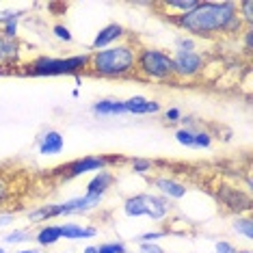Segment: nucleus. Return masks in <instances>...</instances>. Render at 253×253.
Instances as JSON below:
<instances>
[{
    "label": "nucleus",
    "mask_w": 253,
    "mask_h": 253,
    "mask_svg": "<svg viewBox=\"0 0 253 253\" xmlns=\"http://www.w3.org/2000/svg\"><path fill=\"white\" fill-rule=\"evenodd\" d=\"M232 229H234V232L238 234V236H245L247 240H253V221H251L249 214L236 216L234 223H232Z\"/></svg>",
    "instance_id": "22"
},
{
    "label": "nucleus",
    "mask_w": 253,
    "mask_h": 253,
    "mask_svg": "<svg viewBox=\"0 0 253 253\" xmlns=\"http://www.w3.org/2000/svg\"><path fill=\"white\" fill-rule=\"evenodd\" d=\"M136 52H139V43L132 37H126L124 42L115 43L111 48L89 52L87 74L93 78H104V80L134 78Z\"/></svg>",
    "instance_id": "2"
},
{
    "label": "nucleus",
    "mask_w": 253,
    "mask_h": 253,
    "mask_svg": "<svg viewBox=\"0 0 253 253\" xmlns=\"http://www.w3.org/2000/svg\"><path fill=\"white\" fill-rule=\"evenodd\" d=\"M52 35L59 39V42H65V43H72V42H74L72 31H70V28H67L65 24H54V26H52Z\"/></svg>",
    "instance_id": "30"
},
{
    "label": "nucleus",
    "mask_w": 253,
    "mask_h": 253,
    "mask_svg": "<svg viewBox=\"0 0 253 253\" xmlns=\"http://www.w3.org/2000/svg\"><path fill=\"white\" fill-rule=\"evenodd\" d=\"M197 4H199V0H165V2H160L158 7L167 9L169 13L173 11V15H171V20H173L177 15H184V13H188V11H193Z\"/></svg>",
    "instance_id": "21"
},
{
    "label": "nucleus",
    "mask_w": 253,
    "mask_h": 253,
    "mask_svg": "<svg viewBox=\"0 0 253 253\" xmlns=\"http://www.w3.org/2000/svg\"><path fill=\"white\" fill-rule=\"evenodd\" d=\"M126 163V158L122 156H106V154H95V156H83L78 160H72V163L54 169V175H59L61 182H70L76 180V177H83L87 173H97L102 169H113V167Z\"/></svg>",
    "instance_id": "6"
},
{
    "label": "nucleus",
    "mask_w": 253,
    "mask_h": 253,
    "mask_svg": "<svg viewBox=\"0 0 253 253\" xmlns=\"http://www.w3.org/2000/svg\"><path fill=\"white\" fill-rule=\"evenodd\" d=\"M173 56V67H175V80H195L201 76L206 70V54L199 50H188V52H175Z\"/></svg>",
    "instance_id": "7"
},
{
    "label": "nucleus",
    "mask_w": 253,
    "mask_h": 253,
    "mask_svg": "<svg viewBox=\"0 0 253 253\" xmlns=\"http://www.w3.org/2000/svg\"><path fill=\"white\" fill-rule=\"evenodd\" d=\"M18 253H39V249H22Z\"/></svg>",
    "instance_id": "39"
},
{
    "label": "nucleus",
    "mask_w": 253,
    "mask_h": 253,
    "mask_svg": "<svg viewBox=\"0 0 253 253\" xmlns=\"http://www.w3.org/2000/svg\"><path fill=\"white\" fill-rule=\"evenodd\" d=\"M124 214L130 218L145 216V193H136L124 199Z\"/></svg>",
    "instance_id": "19"
},
{
    "label": "nucleus",
    "mask_w": 253,
    "mask_h": 253,
    "mask_svg": "<svg viewBox=\"0 0 253 253\" xmlns=\"http://www.w3.org/2000/svg\"><path fill=\"white\" fill-rule=\"evenodd\" d=\"M115 182H117L115 171L113 169H102V171H97V173H93V177L87 182L84 193L95 195V197H104V195L115 186Z\"/></svg>",
    "instance_id": "13"
},
{
    "label": "nucleus",
    "mask_w": 253,
    "mask_h": 253,
    "mask_svg": "<svg viewBox=\"0 0 253 253\" xmlns=\"http://www.w3.org/2000/svg\"><path fill=\"white\" fill-rule=\"evenodd\" d=\"M104 197H95V195H78V197L65 199L61 204H43L37 206L35 210H28L26 218L31 223H48L61 216H74V214H89L95 212L102 206Z\"/></svg>",
    "instance_id": "4"
},
{
    "label": "nucleus",
    "mask_w": 253,
    "mask_h": 253,
    "mask_svg": "<svg viewBox=\"0 0 253 253\" xmlns=\"http://www.w3.org/2000/svg\"><path fill=\"white\" fill-rule=\"evenodd\" d=\"M63 147H65V139L59 130H45L37 139V152L42 156H56L63 152Z\"/></svg>",
    "instance_id": "14"
},
{
    "label": "nucleus",
    "mask_w": 253,
    "mask_h": 253,
    "mask_svg": "<svg viewBox=\"0 0 253 253\" xmlns=\"http://www.w3.org/2000/svg\"><path fill=\"white\" fill-rule=\"evenodd\" d=\"M11 223H15V212H0V227H9Z\"/></svg>",
    "instance_id": "37"
},
{
    "label": "nucleus",
    "mask_w": 253,
    "mask_h": 253,
    "mask_svg": "<svg viewBox=\"0 0 253 253\" xmlns=\"http://www.w3.org/2000/svg\"><path fill=\"white\" fill-rule=\"evenodd\" d=\"M139 253H165V249L158 243H141Z\"/></svg>",
    "instance_id": "34"
},
{
    "label": "nucleus",
    "mask_w": 253,
    "mask_h": 253,
    "mask_svg": "<svg viewBox=\"0 0 253 253\" xmlns=\"http://www.w3.org/2000/svg\"><path fill=\"white\" fill-rule=\"evenodd\" d=\"M236 253H251V251H236Z\"/></svg>",
    "instance_id": "40"
},
{
    "label": "nucleus",
    "mask_w": 253,
    "mask_h": 253,
    "mask_svg": "<svg viewBox=\"0 0 253 253\" xmlns=\"http://www.w3.org/2000/svg\"><path fill=\"white\" fill-rule=\"evenodd\" d=\"M195 130H197V128H195ZM195 130L193 128H182V126H180V128H177L175 130V141L177 143H180V145L182 147H195Z\"/></svg>",
    "instance_id": "24"
},
{
    "label": "nucleus",
    "mask_w": 253,
    "mask_h": 253,
    "mask_svg": "<svg viewBox=\"0 0 253 253\" xmlns=\"http://www.w3.org/2000/svg\"><path fill=\"white\" fill-rule=\"evenodd\" d=\"M243 39H245V52L251 54V50H253V28H245Z\"/></svg>",
    "instance_id": "36"
},
{
    "label": "nucleus",
    "mask_w": 253,
    "mask_h": 253,
    "mask_svg": "<svg viewBox=\"0 0 253 253\" xmlns=\"http://www.w3.org/2000/svg\"><path fill=\"white\" fill-rule=\"evenodd\" d=\"M22 13H18V11H0V26L9 24V22H20Z\"/></svg>",
    "instance_id": "33"
},
{
    "label": "nucleus",
    "mask_w": 253,
    "mask_h": 253,
    "mask_svg": "<svg viewBox=\"0 0 253 253\" xmlns=\"http://www.w3.org/2000/svg\"><path fill=\"white\" fill-rule=\"evenodd\" d=\"M212 147V134L208 130H195V147L193 149H210Z\"/></svg>",
    "instance_id": "27"
},
{
    "label": "nucleus",
    "mask_w": 253,
    "mask_h": 253,
    "mask_svg": "<svg viewBox=\"0 0 253 253\" xmlns=\"http://www.w3.org/2000/svg\"><path fill=\"white\" fill-rule=\"evenodd\" d=\"M97 253H128V247L122 240H111V243L97 245Z\"/></svg>",
    "instance_id": "28"
},
{
    "label": "nucleus",
    "mask_w": 253,
    "mask_h": 253,
    "mask_svg": "<svg viewBox=\"0 0 253 253\" xmlns=\"http://www.w3.org/2000/svg\"><path fill=\"white\" fill-rule=\"evenodd\" d=\"M163 117H165L167 124H180L184 115H182V111L177 106H171V108H167V111L163 113Z\"/></svg>",
    "instance_id": "32"
},
{
    "label": "nucleus",
    "mask_w": 253,
    "mask_h": 253,
    "mask_svg": "<svg viewBox=\"0 0 253 253\" xmlns=\"http://www.w3.org/2000/svg\"><path fill=\"white\" fill-rule=\"evenodd\" d=\"M167 234H169L167 229H154V232H145V234H141L136 240H141V243H156V240L165 238Z\"/></svg>",
    "instance_id": "31"
},
{
    "label": "nucleus",
    "mask_w": 253,
    "mask_h": 253,
    "mask_svg": "<svg viewBox=\"0 0 253 253\" xmlns=\"http://www.w3.org/2000/svg\"><path fill=\"white\" fill-rule=\"evenodd\" d=\"M130 169H132V173H136V175H152L154 169H156V163L149 158H132Z\"/></svg>",
    "instance_id": "23"
},
{
    "label": "nucleus",
    "mask_w": 253,
    "mask_h": 253,
    "mask_svg": "<svg viewBox=\"0 0 253 253\" xmlns=\"http://www.w3.org/2000/svg\"><path fill=\"white\" fill-rule=\"evenodd\" d=\"M173 201L158 193H145V216L152 221H165L173 214Z\"/></svg>",
    "instance_id": "11"
},
{
    "label": "nucleus",
    "mask_w": 253,
    "mask_h": 253,
    "mask_svg": "<svg viewBox=\"0 0 253 253\" xmlns=\"http://www.w3.org/2000/svg\"><path fill=\"white\" fill-rule=\"evenodd\" d=\"M31 238H33V234L28 232V229H13V232H9L2 240L7 245H22V243H28Z\"/></svg>",
    "instance_id": "26"
},
{
    "label": "nucleus",
    "mask_w": 253,
    "mask_h": 253,
    "mask_svg": "<svg viewBox=\"0 0 253 253\" xmlns=\"http://www.w3.org/2000/svg\"><path fill=\"white\" fill-rule=\"evenodd\" d=\"M216 199L227 212H238V216L243 214V212L251 210V197L240 191V188H221Z\"/></svg>",
    "instance_id": "9"
},
{
    "label": "nucleus",
    "mask_w": 253,
    "mask_h": 253,
    "mask_svg": "<svg viewBox=\"0 0 253 253\" xmlns=\"http://www.w3.org/2000/svg\"><path fill=\"white\" fill-rule=\"evenodd\" d=\"M22 45L18 39H7L0 33V72H11V67L22 65Z\"/></svg>",
    "instance_id": "12"
},
{
    "label": "nucleus",
    "mask_w": 253,
    "mask_h": 253,
    "mask_svg": "<svg viewBox=\"0 0 253 253\" xmlns=\"http://www.w3.org/2000/svg\"><path fill=\"white\" fill-rule=\"evenodd\" d=\"M0 253H7V251H4V249H0Z\"/></svg>",
    "instance_id": "41"
},
{
    "label": "nucleus",
    "mask_w": 253,
    "mask_h": 253,
    "mask_svg": "<svg viewBox=\"0 0 253 253\" xmlns=\"http://www.w3.org/2000/svg\"><path fill=\"white\" fill-rule=\"evenodd\" d=\"M126 113L130 115H156L160 113V102L149 100L145 95H132L128 100H124Z\"/></svg>",
    "instance_id": "15"
},
{
    "label": "nucleus",
    "mask_w": 253,
    "mask_h": 253,
    "mask_svg": "<svg viewBox=\"0 0 253 253\" xmlns=\"http://www.w3.org/2000/svg\"><path fill=\"white\" fill-rule=\"evenodd\" d=\"M238 15L247 28H253V0H243V2H238Z\"/></svg>",
    "instance_id": "25"
},
{
    "label": "nucleus",
    "mask_w": 253,
    "mask_h": 253,
    "mask_svg": "<svg viewBox=\"0 0 253 253\" xmlns=\"http://www.w3.org/2000/svg\"><path fill=\"white\" fill-rule=\"evenodd\" d=\"M175 50L177 52H188V50H197V42L188 35H177L175 37Z\"/></svg>",
    "instance_id": "29"
},
{
    "label": "nucleus",
    "mask_w": 253,
    "mask_h": 253,
    "mask_svg": "<svg viewBox=\"0 0 253 253\" xmlns=\"http://www.w3.org/2000/svg\"><path fill=\"white\" fill-rule=\"evenodd\" d=\"M91 113L95 117H117V115L126 113L124 100H117V97H104V100H97L91 104Z\"/></svg>",
    "instance_id": "17"
},
{
    "label": "nucleus",
    "mask_w": 253,
    "mask_h": 253,
    "mask_svg": "<svg viewBox=\"0 0 253 253\" xmlns=\"http://www.w3.org/2000/svg\"><path fill=\"white\" fill-rule=\"evenodd\" d=\"M134 78L149 80V83H173L175 80L173 56L167 52V50L139 45Z\"/></svg>",
    "instance_id": "3"
},
{
    "label": "nucleus",
    "mask_w": 253,
    "mask_h": 253,
    "mask_svg": "<svg viewBox=\"0 0 253 253\" xmlns=\"http://www.w3.org/2000/svg\"><path fill=\"white\" fill-rule=\"evenodd\" d=\"M182 35L193 39L240 37L245 24L238 15V2L234 0H199L193 11L171 20Z\"/></svg>",
    "instance_id": "1"
},
{
    "label": "nucleus",
    "mask_w": 253,
    "mask_h": 253,
    "mask_svg": "<svg viewBox=\"0 0 253 253\" xmlns=\"http://www.w3.org/2000/svg\"><path fill=\"white\" fill-rule=\"evenodd\" d=\"M61 238L65 240H89L97 236V227L83 223H61Z\"/></svg>",
    "instance_id": "16"
},
{
    "label": "nucleus",
    "mask_w": 253,
    "mask_h": 253,
    "mask_svg": "<svg viewBox=\"0 0 253 253\" xmlns=\"http://www.w3.org/2000/svg\"><path fill=\"white\" fill-rule=\"evenodd\" d=\"M83 253H97V245H89V247H84Z\"/></svg>",
    "instance_id": "38"
},
{
    "label": "nucleus",
    "mask_w": 253,
    "mask_h": 253,
    "mask_svg": "<svg viewBox=\"0 0 253 253\" xmlns=\"http://www.w3.org/2000/svg\"><path fill=\"white\" fill-rule=\"evenodd\" d=\"M89 54H72V56H37L26 63V76L45 78V76H78L87 72Z\"/></svg>",
    "instance_id": "5"
},
{
    "label": "nucleus",
    "mask_w": 253,
    "mask_h": 253,
    "mask_svg": "<svg viewBox=\"0 0 253 253\" xmlns=\"http://www.w3.org/2000/svg\"><path fill=\"white\" fill-rule=\"evenodd\" d=\"M128 37V31L117 24V22H113V24H106L102 26L100 31L95 33V39L93 43H91V52H95V50H104V48H111V45L124 42V39Z\"/></svg>",
    "instance_id": "10"
},
{
    "label": "nucleus",
    "mask_w": 253,
    "mask_h": 253,
    "mask_svg": "<svg viewBox=\"0 0 253 253\" xmlns=\"http://www.w3.org/2000/svg\"><path fill=\"white\" fill-rule=\"evenodd\" d=\"M214 251L216 253H236L238 249H236L232 243H227V240H218V243L214 245Z\"/></svg>",
    "instance_id": "35"
},
{
    "label": "nucleus",
    "mask_w": 253,
    "mask_h": 253,
    "mask_svg": "<svg viewBox=\"0 0 253 253\" xmlns=\"http://www.w3.org/2000/svg\"><path fill=\"white\" fill-rule=\"evenodd\" d=\"M149 184L156 188L158 195H163L169 201H177V199H184L188 193V186L184 184L182 180L177 177H171V175H156V177H149Z\"/></svg>",
    "instance_id": "8"
},
{
    "label": "nucleus",
    "mask_w": 253,
    "mask_h": 253,
    "mask_svg": "<svg viewBox=\"0 0 253 253\" xmlns=\"http://www.w3.org/2000/svg\"><path fill=\"white\" fill-rule=\"evenodd\" d=\"M15 188H13V180H11L9 173H4L0 169V212H9L7 206L13 201Z\"/></svg>",
    "instance_id": "20"
},
{
    "label": "nucleus",
    "mask_w": 253,
    "mask_h": 253,
    "mask_svg": "<svg viewBox=\"0 0 253 253\" xmlns=\"http://www.w3.org/2000/svg\"><path fill=\"white\" fill-rule=\"evenodd\" d=\"M35 240L39 247H43V249H50V247H54L61 238V227L54 225V223H45V225H42L37 229L35 234Z\"/></svg>",
    "instance_id": "18"
}]
</instances>
